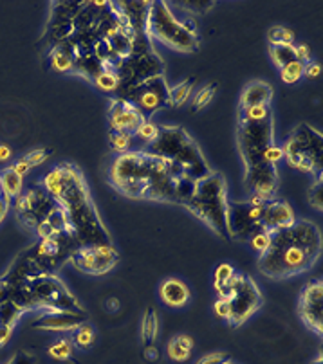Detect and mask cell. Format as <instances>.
Segmentation results:
<instances>
[{
	"label": "cell",
	"mask_w": 323,
	"mask_h": 364,
	"mask_svg": "<svg viewBox=\"0 0 323 364\" xmlns=\"http://www.w3.org/2000/svg\"><path fill=\"white\" fill-rule=\"evenodd\" d=\"M213 310H215V314L220 317V319H228V321L231 319V305H229V301L226 298L217 299Z\"/></svg>",
	"instance_id": "obj_38"
},
{
	"label": "cell",
	"mask_w": 323,
	"mask_h": 364,
	"mask_svg": "<svg viewBox=\"0 0 323 364\" xmlns=\"http://www.w3.org/2000/svg\"><path fill=\"white\" fill-rule=\"evenodd\" d=\"M11 168H13L14 173H19L20 177H24L25 173H28V171L31 170V164H29L25 157H22V159H19V161L14 162L13 166H11Z\"/></svg>",
	"instance_id": "obj_43"
},
{
	"label": "cell",
	"mask_w": 323,
	"mask_h": 364,
	"mask_svg": "<svg viewBox=\"0 0 323 364\" xmlns=\"http://www.w3.org/2000/svg\"><path fill=\"white\" fill-rule=\"evenodd\" d=\"M271 58L275 65H278L282 69L287 63L295 62V45H273L271 47Z\"/></svg>",
	"instance_id": "obj_23"
},
{
	"label": "cell",
	"mask_w": 323,
	"mask_h": 364,
	"mask_svg": "<svg viewBox=\"0 0 323 364\" xmlns=\"http://www.w3.org/2000/svg\"><path fill=\"white\" fill-rule=\"evenodd\" d=\"M293 40H295V33L291 29L282 28V25L269 29V42L273 45H293Z\"/></svg>",
	"instance_id": "obj_27"
},
{
	"label": "cell",
	"mask_w": 323,
	"mask_h": 364,
	"mask_svg": "<svg viewBox=\"0 0 323 364\" xmlns=\"http://www.w3.org/2000/svg\"><path fill=\"white\" fill-rule=\"evenodd\" d=\"M191 348H194V339L190 336H177L168 343V355L170 359L183 363L190 357Z\"/></svg>",
	"instance_id": "obj_19"
},
{
	"label": "cell",
	"mask_w": 323,
	"mask_h": 364,
	"mask_svg": "<svg viewBox=\"0 0 323 364\" xmlns=\"http://www.w3.org/2000/svg\"><path fill=\"white\" fill-rule=\"evenodd\" d=\"M262 157H264V161H266L267 164L276 166V162L284 159V150H282L280 147H276V144H269V147L264 150Z\"/></svg>",
	"instance_id": "obj_36"
},
{
	"label": "cell",
	"mask_w": 323,
	"mask_h": 364,
	"mask_svg": "<svg viewBox=\"0 0 323 364\" xmlns=\"http://www.w3.org/2000/svg\"><path fill=\"white\" fill-rule=\"evenodd\" d=\"M233 275H235V270H233L231 265L229 264L219 265L217 270H215V283H224V281H228Z\"/></svg>",
	"instance_id": "obj_39"
},
{
	"label": "cell",
	"mask_w": 323,
	"mask_h": 364,
	"mask_svg": "<svg viewBox=\"0 0 323 364\" xmlns=\"http://www.w3.org/2000/svg\"><path fill=\"white\" fill-rule=\"evenodd\" d=\"M211 6H213V2H181L183 10L194 11V13H202V11H208Z\"/></svg>",
	"instance_id": "obj_40"
},
{
	"label": "cell",
	"mask_w": 323,
	"mask_h": 364,
	"mask_svg": "<svg viewBox=\"0 0 323 364\" xmlns=\"http://www.w3.org/2000/svg\"><path fill=\"white\" fill-rule=\"evenodd\" d=\"M118 253H116L112 244H101V246H81L71 255L72 264L83 272L91 275H105L109 272L118 261Z\"/></svg>",
	"instance_id": "obj_10"
},
{
	"label": "cell",
	"mask_w": 323,
	"mask_h": 364,
	"mask_svg": "<svg viewBox=\"0 0 323 364\" xmlns=\"http://www.w3.org/2000/svg\"><path fill=\"white\" fill-rule=\"evenodd\" d=\"M185 206L195 217L208 224L219 237L228 238V197L226 180L220 173L211 171L209 175L195 180L194 193Z\"/></svg>",
	"instance_id": "obj_5"
},
{
	"label": "cell",
	"mask_w": 323,
	"mask_h": 364,
	"mask_svg": "<svg viewBox=\"0 0 323 364\" xmlns=\"http://www.w3.org/2000/svg\"><path fill=\"white\" fill-rule=\"evenodd\" d=\"M134 133H136V138L141 139L143 142L152 144L157 139V136H159V127H157L156 123H152V121H143Z\"/></svg>",
	"instance_id": "obj_29"
},
{
	"label": "cell",
	"mask_w": 323,
	"mask_h": 364,
	"mask_svg": "<svg viewBox=\"0 0 323 364\" xmlns=\"http://www.w3.org/2000/svg\"><path fill=\"white\" fill-rule=\"evenodd\" d=\"M264 200L253 197L249 202L228 204V238H251L262 229V215H264Z\"/></svg>",
	"instance_id": "obj_9"
},
{
	"label": "cell",
	"mask_w": 323,
	"mask_h": 364,
	"mask_svg": "<svg viewBox=\"0 0 323 364\" xmlns=\"http://www.w3.org/2000/svg\"><path fill=\"white\" fill-rule=\"evenodd\" d=\"M49 355H51V357H54V359H58V361L69 359V357L72 355V345L67 339L56 341V343H54V345L49 348Z\"/></svg>",
	"instance_id": "obj_32"
},
{
	"label": "cell",
	"mask_w": 323,
	"mask_h": 364,
	"mask_svg": "<svg viewBox=\"0 0 323 364\" xmlns=\"http://www.w3.org/2000/svg\"><path fill=\"white\" fill-rule=\"evenodd\" d=\"M282 150L289 164L305 173H314L322 168V136L307 125L296 128Z\"/></svg>",
	"instance_id": "obj_8"
},
{
	"label": "cell",
	"mask_w": 323,
	"mask_h": 364,
	"mask_svg": "<svg viewBox=\"0 0 323 364\" xmlns=\"http://www.w3.org/2000/svg\"><path fill=\"white\" fill-rule=\"evenodd\" d=\"M271 118V110L267 105H257V107H249V109H242V118L240 123H260L266 119Z\"/></svg>",
	"instance_id": "obj_22"
},
{
	"label": "cell",
	"mask_w": 323,
	"mask_h": 364,
	"mask_svg": "<svg viewBox=\"0 0 323 364\" xmlns=\"http://www.w3.org/2000/svg\"><path fill=\"white\" fill-rule=\"evenodd\" d=\"M159 296L168 307L179 308L185 307L186 303L190 301L191 292L188 289V285L183 283L181 279H167L163 281L161 289H159Z\"/></svg>",
	"instance_id": "obj_15"
},
{
	"label": "cell",
	"mask_w": 323,
	"mask_h": 364,
	"mask_svg": "<svg viewBox=\"0 0 323 364\" xmlns=\"http://www.w3.org/2000/svg\"><path fill=\"white\" fill-rule=\"evenodd\" d=\"M194 87H195V80L191 78V80L183 81V83H179L177 87L168 90V105H171V107H181V105L190 98Z\"/></svg>",
	"instance_id": "obj_20"
},
{
	"label": "cell",
	"mask_w": 323,
	"mask_h": 364,
	"mask_svg": "<svg viewBox=\"0 0 323 364\" xmlns=\"http://www.w3.org/2000/svg\"><path fill=\"white\" fill-rule=\"evenodd\" d=\"M141 332L145 345H150V343L157 337V314L154 308H148L147 314H145Z\"/></svg>",
	"instance_id": "obj_24"
},
{
	"label": "cell",
	"mask_w": 323,
	"mask_h": 364,
	"mask_svg": "<svg viewBox=\"0 0 323 364\" xmlns=\"http://www.w3.org/2000/svg\"><path fill=\"white\" fill-rule=\"evenodd\" d=\"M311 364H323V357H322V355H320V357L316 361H313V363H311Z\"/></svg>",
	"instance_id": "obj_51"
},
{
	"label": "cell",
	"mask_w": 323,
	"mask_h": 364,
	"mask_svg": "<svg viewBox=\"0 0 323 364\" xmlns=\"http://www.w3.org/2000/svg\"><path fill=\"white\" fill-rule=\"evenodd\" d=\"M83 323V317L76 316L72 312H65V310H60V312H54L48 317H42L39 319V323H34V328H43V330H58V332H65V330H74L76 327H80Z\"/></svg>",
	"instance_id": "obj_16"
},
{
	"label": "cell",
	"mask_w": 323,
	"mask_h": 364,
	"mask_svg": "<svg viewBox=\"0 0 323 364\" xmlns=\"http://www.w3.org/2000/svg\"><path fill=\"white\" fill-rule=\"evenodd\" d=\"M240 153L246 162V186L251 189L255 199L269 202L276 193V166L264 161V150L273 144V119L260 123H240Z\"/></svg>",
	"instance_id": "obj_3"
},
{
	"label": "cell",
	"mask_w": 323,
	"mask_h": 364,
	"mask_svg": "<svg viewBox=\"0 0 323 364\" xmlns=\"http://www.w3.org/2000/svg\"><path fill=\"white\" fill-rule=\"evenodd\" d=\"M22 184H24L22 177L19 173H14L13 168H6V170L0 171V193L8 202L22 195Z\"/></svg>",
	"instance_id": "obj_18"
},
{
	"label": "cell",
	"mask_w": 323,
	"mask_h": 364,
	"mask_svg": "<svg viewBox=\"0 0 323 364\" xmlns=\"http://www.w3.org/2000/svg\"><path fill=\"white\" fill-rule=\"evenodd\" d=\"M22 312H24V310H22L17 303L11 301V299H6V301L0 303V323L13 327L14 323H17V319L22 316Z\"/></svg>",
	"instance_id": "obj_21"
},
{
	"label": "cell",
	"mask_w": 323,
	"mask_h": 364,
	"mask_svg": "<svg viewBox=\"0 0 323 364\" xmlns=\"http://www.w3.org/2000/svg\"><path fill=\"white\" fill-rule=\"evenodd\" d=\"M8 209H10V202H8L4 197H0V222H2L6 218V215H8Z\"/></svg>",
	"instance_id": "obj_50"
},
{
	"label": "cell",
	"mask_w": 323,
	"mask_h": 364,
	"mask_svg": "<svg viewBox=\"0 0 323 364\" xmlns=\"http://www.w3.org/2000/svg\"><path fill=\"white\" fill-rule=\"evenodd\" d=\"M11 156H13L11 148L8 147V144H0V164H2V162L10 161Z\"/></svg>",
	"instance_id": "obj_46"
},
{
	"label": "cell",
	"mask_w": 323,
	"mask_h": 364,
	"mask_svg": "<svg viewBox=\"0 0 323 364\" xmlns=\"http://www.w3.org/2000/svg\"><path fill=\"white\" fill-rule=\"evenodd\" d=\"M148 29L157 40H161L176 51L191 52L199 49V38L195 34V29L179 22L170 13L167 2H156V4L150 2Z\"/></svg>",
	"instance_id": "obj_6"
},
{
	"label": "cell",
	"mask_w": 323,
	"mask_h": 364,
	"mask_svg": "<svg viewBox=\"0 0 323 364\" xmlns=\"http://www.w3.org/2000/svg\"><path fill=\"white\" fill-rule=\"evenodd\" d=\"M150 148L152 156L161 157L171 166H176L188 179L199 180L211 173L197 144L188 138L183 128H159V136Z\"/></svg>",
	"instance_id": "obj_4"
},
{
	"label": "cell",
	"mask_w": 323,
	"mask_h": 364,
	"mask_svg": "<svg viewBox=\"0 0 323 364\" xmlns=\"http://www.w3.org/2000/svg\"><path fill=\"white\" fill-rule=\"evenodd\" d=\"M320 74H322V65H320V63L309 62V63H307V65H305L304 76H307V78H311V80H314V78H318Z\"/></svg>",
	"instance_id": "obj_44"
},
{
	"label": "cell",
	"mask_w": 323,
	"mask_h": 364,
	"mask_svg": "<svg viewBox=\"0 0 323 364\" xmlns=\"http://www.w3.org/2000/svg\"><path fill=\"white\" fill-rule=\"evenodd\" d=\"M105 307H107V312H118L119 301L116 298H109L105 301Z\"/></svg>",
	"instance_id": "obj_49"
},
{
	"label": "cell",
	"mask_w": 323,
	"mask_h": 364,
	"mask_svg": "<svg viewBox=\"0 0 323 364\" xmlns=\"http://www.w3.org/2000/svg\"><path fill=\"white\" fill-rule=\"evenodd\" d=\"M296 222L295 211L287 202H266L262 215V229L267 233L291 227Z\"/></svg>",
	"instance_id": "obj_14"
},
{
	"label": "cell",
	"mask_w": 323,
	"mask_h": 364,
	"mask_svg": "<svg viewBox=\"0 0 323 364\" xmlns=\"http://www.w3.org/2000/svg\"><path fill=\"white\" fill-rule=\"evenodd\" d=\"M130 100L143 116L154 114L161 107L168 105V89L163 76H152L139 83L138 87H134L130 92Z\"/></svg>",
	"instance_id": "obj_11"
},
{
	"label": "cell",
	"mask_w": 323,
	"mask_h": 364,
	"mask_svg": "<svg viewBox=\"0 0 323 364\" xmlns=\"http://www.w3.org/2000/svg\"><path fill=\"white\" fill-rule=\"evenodd\" d=\"M215 289L220 292V298H226L231 305L229 321L233 325H240L246 321L262 305L260 290L249 276L233 275L228 281H224V285H215Z\"/></svg>",
	"instance_id": "obj_7"
},
{
	"label": "cell",
	"mask_w": 323,
	"mask_h": 364,
	"mask_svg": "<svg viewBox=\"0 0 323 364\" xmlns=\"http://www.w3.org/2000/svg\"><path fill=\"white\" fill-rule=\"evenodd\" d=\"M72 341L74 345L80 346V348H87L94 343V330H92L91 325L87 323H81L80 327H76L74 334H72Z\"/></svg>",
	"instance_id": "obj_28"
},
{
	"label": "cell",
	"mask_w": 323,
	"mask_h": 364,
	"mask_svg": "<svg viewBox=\"0 0 323 364\" xmlns=\"http://www.w3.org/2000/svg\"><path fill=\"white\" fill-rule=\"evenodd\" d=\"M229 357L226 354H209L206 355V357H202V359L199 361L197 364H228Z\"/></svg>",
	"instance_id": "obj_41"
},
{
	"label": "cell",
	"mask_w": 323,
	"mask_h": 364,
	"mask_svg": "<svg viewBox=\"0 0 323 364\" xmlns=\"http://www.w3.org/2000/svg\"><path fill=\"white\" fill-rule=\"evenodd\" d=\"M51 65L54 71L65 72L72 67V56L71 52L63 47H54L51 52Z\"/></svg>",
	"instance_id": "obj_25"
},
{
	"label": "cell",
	"mask_w": 323,
	"mask_h": 364,
	"mask_svg": "<svg viewBox=\"0 0 323 364\" xmlns=\"http://www.w3.org/2000/svg\"><path fill=\"white\" fill-rule=\"evenodd\" d=\"M322 253V235L316 224L296 220L291 227L271 231V242L258 258L262 275L273 279L289 278L311 269Z\"/></svg>",
	"instance_id": "obj_2"
},
{
	"label": "cell",
	"mask_w": 323,
	"mask_h": 364,
	"mask_svg": "<svg viewBox=\"0 0 323 364\" xmlns=\"http://www.w3.org/2000/svg\"><path fill=\"white\" fill-rule=\"evenodd\" d=\"M11 334H13V327L0 323V346L6 345V343L11 339Z\"/></svg>",
	"instance_id": "obj_45"
},
{
	"label": "cell",
	"mask_w": 323,
	"mask_h": 364,
	"mask_svg": "<svg viewBox=\"0 0 323 364\" xmlns=\"http://www.w3.org/2000/svg\"><path fill=\"white\" fill-rule=\"evenodd\" d=\"M110 147L114 148L116 151L127 153L132 148V133L127 132H114L110 133Z\"/></svg>",
	"instance_id": "obj_30"
},
{
	"label": "cell",
	"mask_w": 323,
	"mask_h": 364,
	"mask_svg": "<svg viewBox=\"0 0 323 364\" xmlns=\"http://www.w3.org/2000/svg\"><path fill=\"white\" fill-rule=\"evenodd\" d=\"M96 85H98V89L103 90V92H112V90L118 89L119 85V74H116V72L112 71L101 72V74H98V78H96Z\"/></svg>",
	"instance_id": "obj_31"
},
{
	"label": "cell",
	"mask_w": 323,
	"mask_h": 364,
	"mask_svg": "<svg viewBox=\"0 0 323 364\" xmlns=\"http://www.w3.org/2000/svg\"><path fill=\"white\" fill-rule=\"evenodd\" d=\"M295 54H296V60L302 63L309 62L311 60V47L309 45H305V43H302V45H295Z\"/></svg>",
	"instance_id": "obj_42"
},
{
	"label": "cell",
	"mask_w": 323,
	"mask_h": 364,
	"mask_svg": "<svg viewBox=\"0 0 323 364\" xmlns=\"http://www.w3.org/2000/svg\"><path fill=\"white\" fill-rule=\"evenodd\" d=\"M322 299H323V281L316 279L311 281L302 292L300 298V316L305 321V325L309 328H313L316 334H323V308H322Z\"/></svg>",
	"instance_id": "obj_12"
},
{
	"label": "cell",
	"mask_w": 323,
	"mask_h": 364,
	"mask_svg": "<svg viewBox=\"0 0 323 364\" xmlns=\"http://www.w3.org/2000/svg\"><path fill=\"white\" fill-rule=\"evenodd\" d=\"M309 202H311V206L318 209V211H322L323 209V179L322 177H318L316 184L311 188Z\"/></svg>",
	"instance_id": "obj_35"
},
{
	"label": "cell",
	"mask_w": 323,
	"mask_h": 364,
	"mask_svg": "<svg viewBox=\"0 0 323 364\" xmlns=\"http://www.w3.org/2000/svg\"><path fill=\"white\" fill-rule=\"evenodd\" d=\"M33 363L34 361H33V357H31V355L20 354V355H17L13 363H10V364H33Z\"/></svg>",
	"instance_id": "obj_48"
},
{
	"label": "cell",
	"mask_w": 323,
	"mask_h": 364,
	"mask_svg": "<svg viewBox=\"0 0 323 364\" xmlns=\"http://www.w3.org/2000/svg\"><path fill=\"white\" fill-rule=\"evenodd\" d=\"M304 69H305V63L298 62V60H295V62L287 63V65H284L280 69V76H282V81L284 83H296V81L304 76Z\"/></svg>",
	"instance_id": "obj_26"
},
{
	"label": "cell",
	"mask_w": 323,
	"mask_h": 364,
	"mask_svg": "<svg viewBox=\"0 0 323 364\" xmlns=\"http://www.w3.org/2000/svg\"><path fill=\"white\" fill-rule=\"evenodd\" d=\"M109 177L110 184L127 197L176 202V184L185 175L161 157L127 151L110 166Z\"/></svg>",
	"instance_id": "obj_1"
},
{
	"label": "cell",
	"mask_w": 323,
	"mask_h": 364,
	"mask_svg": "<svg viewBox=\"0 0 323 364\" xmlns=\"http://www.w3.org/2000/svg\"><path fill=\"white\" fill-rule=\"evenodd\" d=\"M271 98V85H267L264 81H255L246 87L242 98H240V105H242V109H249V107H257V105H267Z\"/></svg>",
	"instance_id": "obj_17"
},
{
	"label": "cell",
	"mask_w": 323,
	"mask_h": 364,
	"mask_svg": "<svg viewBox=\"0 0 323 364\" xmlns=\"http://www.w3.org/2000/svg\"><path fill=\"white\" fill-rule=\"evenodd\" d=\"M145 359H147L148 363H156V361L159 359V352H157V348L148 345V348L145 350Z\"/></svg>",
	"instance_id": "obj_47"
},
{
	"label": "cell",
	"mask_w": 323,
	"mask_h": 364,
	"mask_svg": "<svg viewBox=\"0 0 323 364\" xmlns=\"http://www.w3.org/2000/svg\"><path fill=\"white\" fill-rule=\"evenodd\" d=\"M215 90H217V83H209V85H206L202 90H199V94L195 96L194 100V110L205 109L206 105L213 100Z\"/></svg>",
	"instance_id": "obj_33"
},
{
	"label": "cell",
	"mask_w": 323,
	"mask_h": 364,
	"mask_svg": "<svg viewBox=\"0 0 323 364\" xmlns=\"http://www.w3.org/2000/svg\"><path fill=\"white\" fill-rule=\"evenodd\" d=\"M269 242H271V233L267 231H258L257 235H253L249 238V244L258 255H264L267 251V247H269Z\"/></svg>",
	"instance_id": "obj_34"
},
{
	"label": "cell",
	"mask_w": 323,
	"mask_h": 364,
	"mask_svg": "<svg viewBox=\"0 0 323 364\" xmlns=\"http://www.w3.org/2000/svg\"><path fill=\"white\" fill-rule=\"evenodd\" d=\"M49 156H51V151L45 150V148H39V150H33L31 153H28L25 159H28V162L31 164V168H33V166H39L48 161Z\"/></svg>",
	"instance_id": "obj_37"
},
{
	"label": "cell",
	"mask_w": 323,
	"mask_h": 364,
	"mask_svg": "<svg viewBox=\"0 0 323 364\" xmlns=\"http://www.w3.org/2000/svg\"><path fill=\"white\" fill-rule=\"evenodd\" d=\"M110 128L114 132L132 133L138 130L143 121H147L145 116L139 112L129 100H114L110 103Z\"/></svg>",
	"instance_id": "obj_13"
}]
</instances>
